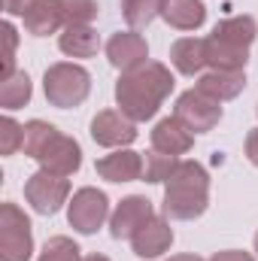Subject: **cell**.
Wrapping results in <instances>:
<instances>
[{"label":"cell","mask_w":258,"mask_h":261,"mask_svg":"<svg viewBox=\"0 0 258 261\" xmlns=\"http://www.w3.org/2000/svg\"><path fill=\"white\" fill-rule=\"evenodd\" d=\"M173 116L192 130V134H207V130H213L219 125V119H222V103H219L216 97H210V94L192 88V91L179 94Z\"/></svg>","instance_id":"cell-8"},{"label":"cell","mask_w":258,"mask_h":261,"mask_svg":"<svg viewBox=\"0 0 258 261\" xmlns=\"http://www.w3.org/2000/svg\"><path fill=\"white\" fill-rule=\"evenodd\" d=\"M21 146H24V125H18L15 119L3 116L0 119V155H12Z\"/></svg>","instance_id":"cell-27"},{"label":"cell","mask_w":258,"mask_h":261,"mask_svg":"<svg viewBox=\"0 0 258 261\" xmlns=\"http://www.w3.org/2000/svg\"><path fill=\"white\" fill-rule=\"evenodd\" d=\"M58 46L70 58H91L100 49V37L91 24H73V28H64V34L58 37Z\"/></svg>","instance_id":"cell-20"},{"label":"cell","mask_w":258,"mask_h":261,"mask_svg":"<svg viewBox=\"0 0 258 261\" xmlns=\"http://www.w3.org/2000/svg\"><path fill=\"white\" fill-rule=\"evenodd\" d=\"M161 18L176 31H197L207 21V6L200 0H164Z\"/></svg>","instance_id":"cell-18"},{"label":"cell","mask_w":258,"mask_h":261,"mask_svg":"<svg viewBox=\"0 0 258 261\" xmlns=\"http://www.w3.org/2000/svg\"><path fill=\"white\" fill-rule=\"evenodd\" d=\"M82 261H110V258H107V255H97V252H94V255H85Z\"/></svg>","instance_id":"cell-33"},{"label":"cell","mask_w":258,"mask_h":261,"mask_svg":"<svg viewBox=\"0 0 258 261\" xmlns=\"http://www.w3.org/2000/svg\"><path fill=\"white\" fill-rule=\"evenodd\" d=\"M210 206V173L197 161H179L173 176L164 182V216L176 222L200 219Z\"/></svg>","instance_id":"cell-3"},{"label":"cell","mask_w":258,"mask_h":261,"mask_svg":"<svg viewBox=\"0 0 258 261\" xmlns=\"http://www.w3.org/2000/svg\"><path fill=\"white\" fill-rule=\"evenodd\" d=\"M0 34H3V70H0V79H9L15 73V46H18V34L12 28V21H3L0 24Z\"/></svg>","instance_id":"cell-28"},{"label":"cell","mask_w":258,"mask_h":261,"mask_svg":"<svg viewBox=\"0 0 258 261\" xmlns=\"http://www.w3.org/2000/svg\"><path fill=\"white\" fill-rule=\"evenodd\" d=\"M246 61H249V49H237L216 37H207V64L213 70H243Z\"/></svg>","instance_id":"cell-21"},{"label":"cell","mask_w":258,"mask_h":261,"mask_svg":"<svg viewBox=\"0 0 258 261\" xmlns=\"http://www.w3.org/2000/svg\"><path fill=\"white\" fill-rule=\"evenodd\" d=\"M170 64L183 76H197L207 67V40L200 37H183L170 46Z\"/></svg>","instance_id":"cell-17"},{"label":"cell","mask_w":258,"mask_h":261,"mask_svg":"<svg viewBox=\"0 0 258 261\" xmlns=\"http://www.w3.org/2000/svg\"><path fill=\"white\" fill-rule=\"evenodd\" d=\"M164 0H122V15L134 31L146 28L155 15H161Z\"/></svg>","instance_id":"cell-24"},{"label":"cell","mask_w":258,"mask_h":261,"mask_svg":"<svg viewBox=\"0 0 258 261\" xmlns=\"http://www.w3.org/2000/svg\"><path fill=\"white\" fill-rule=\"evenodd\" d=\"M210 37H216V40H222V43H228V46H237V49H249L258 37L255 18H252V15H231V18H222V21L213 28Z\"/></svg>","instance_id":"cell-19"},{"label":"cell","mask_w":258,"mask_h":261,"mask_svg":"<svg viewBox=\"0 0 258 261\" xmlns=\"http://www.w3.org/2000/svg\"><path fill=\"white\" fill-rule=\"evenodd\" d=\"M255 252H258V231H255Z\"/></svg>","instance_id":"cell-34"},{"label":"cell","mask_w":258,"mask_h":261,"mask_svg":"<svg viewBox=\"0 0 258 261\" xmlns=\"http://www.w3.org/2000/svg\"><path fill=\"white\" fill-rule=\"evenodd\" d=\"M246 158L258 167V128H252L246 134Z\"/></svg>","instance_id":"cell-31"},{"label":"cell","mask_w":258,"mask_h":261,"mask_svg":"<svg viewBox=\"0 0 258 261\" xmlns=\"http://www.w3.org/2000/svg\"><path fill=\"white\" fill-rule=\"evenodd\" d=\"M152 216H155V206H152L149 197L131 195L113 210V216H110V234L116 240H131Z\"/></svg>","instance_id":"cell-10"},{"label":"cell","mask_w":258,"mask_h":261,"mask_svg":"<svg viewBox=\"0 0 258 261\" xmlns=\"http://www.w3.org/2000/svg\"><path fill=\"white\" fill-rule=\"evenodd\" d=\"M107 58H110V64L116 67V70L128 73V70H137V67L146 64L149 46H146V40L137 31H119L107 43Z\"/></svg>","instance_id":"cell-11"},{"label":"cell","mask_w":258,"mask_h":261,"mask_svg":"<svg viewBox=\"0 0 258 261\" xmlns=\"http://www.w3.org/2000/svg\"><path fill=\"white\" fill-rule=\"evenodd\" d=\"M34 234L28 216L15 203L0 206V261H31Z\"/></svg>","instance_id":"cell-5"},{"label":"cell","mask_w":258,"mask_h":261,"mask_svg":"<svg viewBox=\"0 0 258 261\" xmlns=\"http://www.w3.org/2000/svg\"><path fill=\"white\" fill-rule=\"evenodd\" d=\"M21 18H24V31L34 34V37H49V34L67 28L61 0H37Z\"/></svg>","instance_id":"cell-15"},{"label":"cell","mask_w":258,"mask_h":261,"mask_svg":"<svg viewBox=\"0 0 258 261\" xmlns=\"http://www.w3.org/2000/svg\"><path fill=\"white\" fill-rule=\"evenodd\" d=\"M167 261H203L200 255H173V258H167Z\"/></svg>","instance_id":"cell-32"},{"label":"cell","mask_w":258,"mask_h":261,"mask_svg":"<svg viewBox=\"0 0 258 261\" xmlns=\"http://www.w3.org/2000/svg\"><path fill=\"white\" fill-rule=\"evenodd\" d=\"M173 243V228L167 222V216H152L134 237H131V246H134V255L140 258H161Z\"/></svg>","instance_id":"cell-12"},{"label":"cell","mask_w":258,"mask_h":261,"mask_svg":"<svg viewBox=\"0 0 258 261\" xmlns=\"http://www.w3.org/2000/svg\"><path fill=\"white\" fill-rule=\"evenodd\" d=\"M67 28L73 24H91L97 18V0H61Z\"/></svg>","instance_id":"cell-25"},{"label":"cell","mask_w":258,"mask_h":261,"mask_svg":"<svg viewBox=\"0 0 258 261\" xmlns=\"http://www.w3.org/2000/svg\"><path fill=\"white\" fill-rule=\"evenodd\" d=\"M94 170L107 182H134V179H143V158H140V152L119 149L113 155H104L94 164Z\"/></svg>","instance_id":"cell-13"},{"label":"cell","mask_w":258,"mask_h":261,"mask_svg":"<svg viewBox=\"0 0 258 261\" xmlns=\"http://www.w3.org/2000/svg\"><path fill=\"white\" fill-rule=\"evenodd\" d=\"M24 155L40 164V170H49L55 176H73L82 167V149L73 137H67L55 125L34 119L24 125Z\"/></svg>","instance_id":"cell-2"},{"label":"cell","mask_w":258,"mask_h":261,"mask_svg":"<svg viewBox=\"0 0 258 261\" xmlns=\"http://www.w3.org/2000/svg\"><path fill=\"white\" fill-rule=\"evenodd\" d=\"M40 261H82V255L70 237H49L40 252Z\"/></svg>","instance_id":"cell-26"},{"label":"cell","mask_w":258,"mask_h":261,"mask_svg":"<svg viewBox=\"0 0 258 261\" xmlns=\"http://www.w3.org/2000/svg\"><path fill=\"white\" fill-rule=\"evenodd\" d=\"M34 88H31V76L24 70H15L9 79H0V107L3 110H18L31 100Z\"/></svg>","instance_id":"cell-22"},{"label":"cell","mask_w":258,"mask_h":261,"mask_svg":"<svg viewBox=\"0 0 258 261\" xmlns=\"http://www.w3.org/2000/svg\"><path fill=\"white\" fill-rule=\"evenodd\" d=\"M107 219H110V200L100 189L85 186L67 203V222L79 234H94L97 228H104Z\"/></svg>","instance_id":"cell-6"},{"label":"cell","mask_w":258,"mask_h":261,"mask_svg":"<svg viewBox=\"0 0 258 261\" xmlns=\"http://www.w3.org/2000/svg\"><path fill=\"white\" fill-rule=\"evenodd\" d=\"M243 88H246V73L243 70H210L197 79V91L216 97L219 103L237 97Z\"/></svg>","instance_id":"cell-16"},{"label":"cell","mask_w":258,"mask_h":261,"mask_svg":"<svg viewBox=\"0 0 258 261\" xmlns=\"http://www.w3.org/2000/svg\"><path fill=\"white\" fill-rule=\"evenodd\" d=\"M210 261H255L249 252H240V249H225V252H216Z\"/></svg>","instance_id":"cell-30"},{"label":"cell","mask_w":258,"mask_h":261,"mask_svg":"<svg viewBox=\"0 0 258 261\" xmlns=\"http://www.w3.org/2000/svg\"><path fill=\"white\" fill-rule=\"evenodd\" d=\"M194 146V134L176 116H170V119H161L155 130H152V149H158V152H164V155H186L189 149Z\"/></svg>","instance_id":"cell-14"},{"label":"cell","mask_w":258,"mask_h":261,"mask_svg":"<svg viewBox=\"0 0 258 261\" xmlns=\"http://www.w3.org/2000/svg\"><path fill=\"white\" fill-rule=\"evenodd\" d=\"M43 91H46V100L58 110H70V107H79L85 103L88 91H91V76L88 70L79 64H52L43 76Z\"/></svg>","instance_id":"cell-4"},{"label":"cell","mask_w":258,"mask_h":261,"mask_svg":"<svg viewBox=\"0 0 258 261\" xmlns=\"http://www.w3.org/2000/svg\"><path fill=\"white\" fill-rule=\"evenodd\" d=\"M173 91V76L161 61H146L137 70H128L116 82V103L131 122H146L158 113L164 97Z\"/></svg>","instance_id":"cell-1"},{"label":"cell","mask_w":258,"mask_h":261,"mask_svg":"<svg viewBox=\"0 0 258 261\" xmlns=\"http://www.w3.org/2000/svg\"><path fill=\"white\" fill-rule=\"evenodd\" d=\"M24 197L40 216H55L70 197V182H67V176H55L49 170H37L24 182Z\"/></svg>","instance_id":"cell-7"},{"label":"cell","mask_w":258,"mask_h":261,"mask_svg":"<svg viewBox=\"0 0 258 261\" xmlns=\"http://www.w3.org/2000/svg\"><path fill=\"white\" fill-rule=\"evenodd\" d=\"M34 3L37 0H3V9H6V15H24Z\"/></svg>","instance_id":"cell-29"},{"label":"cell","mask_w":258,"mask_h":261,"mask_svg":"<svg viewBox=\"0 0 258 261\" xmlns=\"http://www.w3.org/2000/svg\"><path fill=\"white\" fill-rule=\"evenodd\" d=\"M91 140L107 149H125L137 140V122H131L122 110H100L91 119Z\"/></svg>","instance_id":"cell-9"},{"label":"cell","mask_w":258,"mask_h":261,"mask_svg":"<svg viewBox=\"0 0 258 261\" xmlns=\"http://www.w3.org/2000/svg\"><path fill=\"white\" fill-rule=\"evenodd\" d=\"M179 167V158L176 155H164L158 149H152L146 158H143V182H167L173 176V170Z\"/></svg>","instance_id":"cell-23"}]
</instances>
